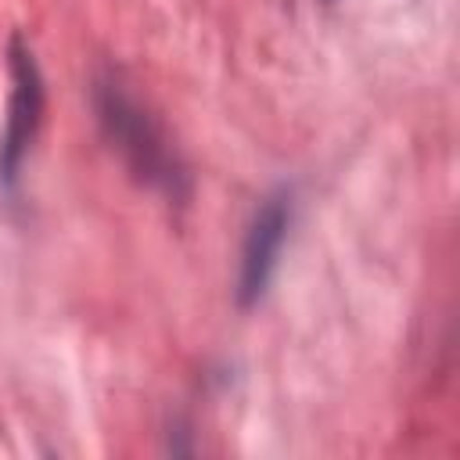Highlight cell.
I'll return each instance as SVG.
<instances>
[{"mask_svg":"<svg viewBox=\"0 0 460 460\" xmlns=\"http://www.w3.org/2000/svg\"><path fill=\"white\" fill-rule=\"evenodd\" d=\"M101 119L104 126L111 129V140L126 151V158L151 180H162V183H172V162H169V151L162 144V137L155 133V126L144 119V111L115 86H104L101 90Z\"/></svg>","mask_w":460,"mask_h":460,"instance_id":"obj_1","label":"cell"},{"mask_svg":"<svg viewBox=\"0 0 460 460\" xmlns=\"http://www.w3.org/2000/svg\"><path fill=\"white\" fill-rule=\"evenodd\" d=\"M11 108H7V133H4V147H0V169L7 176H14L29 140L36 137L40 115H43V83H40V68L29 54V47L22 40L11 43Z\"/></svg>","mask_w":460,"mask_h":460,"instance_id":"obj_2","label":"cell"},{"mask_svg":"<svg viewBox=\"0 0 460 460\" xmlns=\"http://www.w3.org/2000/svg\"><path fill=\"white\" fill-rule=\"evenodd\" d=\"M288 223H291V205L284 194L266 198V205L255 212L248 237H244V255H241V302L244 305H252L266 291L277 255H280V244H284V234H288Z\"/></svg>","mask_w":460,"mask_h":460,"instance_id":"obj_3","label":"cell"}]
</instances>
